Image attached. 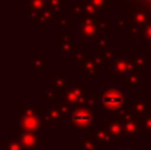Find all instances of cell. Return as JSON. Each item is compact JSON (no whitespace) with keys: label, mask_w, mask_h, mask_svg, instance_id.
<instances>
[{"label":"cell","mask_w":151,"mask_h":150,"mask_svg":"<svg viewBox=\"0 0 151 150\" xmlns=\"http://www.w3.org/2000/svg\"><path fill=\"white\" fill-rule=\"evenodd\" d=\"M99 101H101V112L105 116L119 114L129 105L125 92L114 84L102 85V94L99 97Z\"/></svg>","instance_id":"1"},{"label":"cell","mask_w":151,"mask_h":150,"mask_svg":"<svg viewBox=\"0 0 151 150\" xmlns=\"http://www.w3.org/2000/svg\"><path fill=\"white\" fill-rule=\"evenodd\" d=\"M19 130L28 133H42V122L36 102H19Z\"/></svg>","instance_id":"2"},{"label":"cell","mask_w":151,"mask_h":150,"mask_svg":"<svg viewBox=\"0 0 151 150\" xmlns=\"http://www.w3.org/2000/svg\"><path fill=\"white\" fill-rule=\"evenodd\" d=\"M97 122L96 110L86 106H73L70 114L65 120V125L72 129L73 133H89Z\"/></svg>","instance_id":"3"},{"label":"cell","mask_w":151,"mask_h":150,"mask_svg":"<svg viewBox=\"0 0 151 150\" xmlns=\"http://www.w3.org/2000/svg\"><path fill=\"white\" fill-rule=\"evenodd\" d=\"M127 17V27H126V35L129 37H137L138 39L142 33V29L151 20V15L146 7L142 4H135L126 12Z\"/></svg>","instance_id":"4"},{"label":"cell","mask_w":151,"mask_h":150,"mask_svg":"<svg viewBox=\"0 0 151 150\" xmlns=\"http://www.w3.org/2000/svg\"><path fill=\"white\" fill-rule=\"evenodd\" d=\"M91 94V85L90 84H80V80L77 77L70 79L68 89L61 96V100L64 102L69 104L72 106H82L85 104L86 98Z\"/></svg>","instance_id":"5"},{"label":"cell","mask_w":151,"mask_h":150,"mask_svg":"<svg viewBox=\"0 0 151 150\" xmlns=\"http://www.w3.org/2000/svg\"><path fill=\"white\" fill-rule=\"evenodd\" d=\"M121 120L123 124V138H131V140H137L139 138L141 134V129H139V118L134 110L131 109V104L123 109L119 113Z\"/></svg>","instance_id":"6"},{"label":"cell","mask_w":151,"mask_h":150,"mask_svg":"<svg viewBox=\"0 0 151 150\" xmlns=\"http://www.w3.org/2000/svg\"><path fill=\"white\" fill-rule=\"evenodd\" d=\"M102 29L99 28L97 19H81L78 25V41H97L101 35Z\"/></svg>","instance_id":"7"},{"label":"cell","mask_w":151,"mask_h":150,"mask_svg":"<svg viewBox=\"0 0 151 150\" xmlns=\"http://www.w3.org/2000/svg\"><path fill=\"white\" fill-rule=\"evenodd\" d=\"M134 68H137L134 64V55H117L114 61L110 65V71L107 77L114 79V77H122L131 72Z\"/></svg>","instance_id":"8"},{"label":"cell","mask_w":151,"mask_h":150,"mask_svg":"<svg viewBox=\"0 0 151 150\" xmlns=\"http://www.w3.org/2000/svg\"><path fill=\"white\" fill-rule=\"evenodd\" d=\"M68 12L73 16L81 19H98L104 16V13L97 9L94 5H91L88 0H73L72 4L68 7Z\"/></svg>","instance_id":"9"},{"label":"cell","mask_w":151,"mask_h":150,"mask_svg":"<svg viewBox=\"0 0 151 150\" xmlns=\"http://www.w3.org/2000/svg\"><path fill=\"white\" fill-rule=\"evenodd\" d=\"M104 61L96 53V55H86V57L78 64L77 68L80 73H82L86 79H94L97 74L104 71Z\"/></svg>","instance_id":"10"},{"label":"cell","mask_w":151,"mask_h":150,"mask_svg":"<svg viewBox=\"0 0 151 150\" xmlns=\"http://www.w3.org/2000/svg\"><path fill=\"white\" fill-rule=\"evenodd\" d=\"M146 77H145V69L142 68H134L127 74L119 77V84L123 85L127 90H139L141 85L145 84Z\"/></svg>","instance_id":"11"},{"label":"cell","mask_w":151,"mask_h":150,"mask_svg":"<svg viewBox=\"0 0 151 150\" xmlns=\"http://www.w3.org/2000/svg\"><path fill=\"white\" fill-rule=\"evenodd\" d=\"M11 137L17 140L24 148H27L28 150H42L41 134L17 130V132H13Z\"/></svg>","instance_id":"12"},{"label":"cell","mask_w":151,"mask_h":150,"mask_svg":"<svg viewBox=\"0 0 151 150\" xmlns=\"http://www.w3.org/2000/svg\"><path fill=\"white\" fill-rule=\"evenodd\" d=\"M60 16H61L60 12H57V11L52 9L49 7H45L39 15L29 19V21H31V24H40L41 28L44 31H47V29H49L50 25H55Z\"/></svg>","instance_id":"13"},{"label":"cell","mask_w":151,"mask_h":150,"mask_svg":"<svg viewBox=\"0 0 151 150\" xmlns=\"http://www.w3.org/2000/svg\"><path fill=\"white\" fill-rule=\"evenodd\" d=\"M102 125L111 133V136L114 137L115 145H121V141L123 140V124H122V120H121L119 114L107 116V118L104 120Z\"/></svg>","instance_id":"14"},{"label":"cell","mask_w":151,"mask_h":150,"mask_svg":"<svg viewBox=\"0 0 151 150\" xmlns=\"http://www.w3.org/2000/svg\"><path fill=\"white\" fill-rule=\"evenodd\" d=\"M70 84V79L65 72H56L53 77L48 80V89L52 90L57 97H61Z\"/></svg>","instance_id":"15"},{"label":"cell","mask_w":151,"mask_h":150,"mask_svg":"<svg viewBox=\"0 0 151 150\" xmlns=\"http://www.w3.org/2000/svg\"><path fill=\"white\" fill-rule=\"evenodd\" d=\"M131 109L138 118L151 113V97L150 96H134L131 100Z\"/></svg>","instance_id":"16"},{"label":"cell","mask_w":151,"mask_h":150,"mask_svg":"<svg viewBox=\"0 0 151 150\" xmlns=\"http://www.w3.org/2000/svg\"><path fill=\"white\" fill-rule=\"evenodd\" d=\"M78 48H80V41H73L72 37H65L53 44V52L56 55H73Z\"/></svg>","instance_id":"17"},{"label":"cell","mask_w":151,"mask_h":150,"mask_svg":"<svg viewBox=\"0 0 151 150\" xmlns=\"http://www.w3.org/2000/svg\"><path fill=\"white\" fill-rule=\"evenodd\" d=\"M88 134L91 136V137H93L97 142L101 144L102 146H107V145L114 144V137H113L111 133H110L104 125H102V126H97V125H94Z\"/></svg>","instance_id":"18"},{"label":"cell","mask_w":151,"mask_h":150,"mask_svg":"<svg viewBox=\"0 0 151 150\" xmlns=\"http://www.w3.org/2000/svg\"><path fill=\"white\" fill-rule=\"evenodd\" d=\"M29 60H31V68L29 71L32 73L35 72H44L47 73L49 71V65H48V55L45 53H33V55L29 56Z\"/></svg>","instance_id":"19"},{"label":"cell","mask_w":151,"mask_h":150,"mask_svg":"<svg viewBox=\"0 0 151 150\" xmlns=\"http://www.w3.org/2000/svg\"><path fill=\"white\" fill-rule=\"evenodd\" d=\"M47 7V0H24V17L31 19Z\"/></svg>","instance_id":"20"},{"label":"cell","mask_w":151,"mask_h":150,"mask_svg":"<svg viewBox=\"0 0 151 150\" xmlns=\"http://www.w3.org/2000/svg\"><path fill=\"white\" fill-rule=\"evenodd\" d=\"M56 31L60 32V39L73 36V19L72 17H63L60 16L56 24L53 25Z\"/></svg>","instance_id":"21"},{"label":"cell","mask_w":151,"mask_h":150,"mask_svg":"<svg viewBox=\"0 0 151 150\" xmlns=\"http://www.w3.org/2000/svg\"><path fill=\"white\" fill-rule=\"evenodd\" d=\"M72 149H74V150H102L104 146L99 142H97L91 136H89L86 133L82 138L78 140V142L76 145L72 146Z\"/></svg>","instance_id":"22"},{"label":"cell","mask_w":151,"mask_h":150,"mask_svg":"<svg viewBox=\"0 0 151 150\" xmlns=\"http://www.w3.org/2000/svg\"><path fill=\"white\" fill-rule=\"evenodd\" d=\"M97 55L101 57V60L104 61L105 65H111V63L114 61V58L117 57V53L111 47L106 48H97Z\"/></svg>","instance_id":"23"},{"label":"cell","mask_w":151,"mask_h":150,"mask_svg":"<svg viewBox=\"0 0 151 150\" xmlns=\"http://www.w3.org/2000/svg\"><path fill=\"white\" fill-rule=\"evenodd\" d=\"M0 150H28V149L24 148L17 140L11 137L9 140H7V138L0 140Z\"/></svg>","instance_id":"24"},{"label":"cell","mask_w":151,"mask_h":150,"mask_svg":"<svg viewBox=\"0 0 151 150\" xmlns=\"http://www.w3.org/2000/svg\"><path fill=\"white\" fill-rule=\"evenodd\" d=\"M139 129L146 140H151V113L139 118Z\"/></svg>","instance_id":"25"},{"label":"cell","mask_w":151,"mask_h":150,"mask_svg":"<svg viewBox=\"0 0 151 150\" xmlns=\"http://www.w3.org/2000/svg\"><path fill=\"white\" fill-rule=\"evenodd\" d=\"M39 114L40 118H41V122L44 126H55V128H60L58 124L53 120V117L50 116L49 108H39Z\"/></svg>","instance_id":"26"},{"label":"cell","mask_w":151,"mask_h":150,"mask_svg":"<svg viewBox=\"0 0 151 150\" xmlns=\"http://www.w3.org/2000/svg\"><path fill=\"white\" fill-rule=\"evenodd\" d=\"M47 7L52 8V9L61 13L64 11H68L69 5L66 4V0H47Z\"/></svg>","instance_id":"27"},{"label":"cell","mask_w":151,"mask_h":150,"mask_svg":"<svg viewBox=\"0 0 151 150\" xmlns=\"http://www.w3.org/2000/svg\"><path fill=\"white\" fill-rule=\"evenodd\" d=\"M134 64L137 68H142L145 69L146 66L151 65V60L149 58V56L146 53H141V55H134Z\"/></svg>","instance_id":"28"},{"label":"cell","mask_w":151,"mask_h":150,"mask_svg":"<svg viewBox=\"0 0 151 150\" xmlns=\"http://www.w3.org/2000/svg\"><path fill=\"white\" fill-rule=\"evenodd\" d=\"M82 106H86V108L91 109V110H96L97 109H101V101H99V97H97V96H89L88 98H86L85 104H83Z\"/></svg>","instance_id":"29"},{"label":"cell","mask_w":151,"mask_h":150,"mask_svg":"<svg viewBox=\"0 0 151 150\" xmlns=\"http://www.w3.org/2000/svg\"><path fill=\"white\" fill-rule=\"evenodd\" d=\"M150 40H151V20L146 24V25L143 27L141 36L138 37V41L142 43V44H145V43L150 41Z\"/></svg>","instance_id":"30"},{"label":"cell","mask_w":151,"mask_h":150,"mask_svg":"<svg viewBox=\"0 0 151 150\" xmlns=\"http://www.w3.org/2000/svg\"><path fill=\"white\" fill-rule=\"evenodd\" d=\"M86 55H88V53L85 52V49L80 47L73 53V55H72V56H73V58H72V65H73V66H78V64H80L81 61H82L83 58L86 57Z\"/></svg>","instance_id":"31"},{"label":"cell","mask_w":151,"mask_h":150,"mask_svg":"<svg viewBox=\"0 0 151 150\" xmlns=\"http://www.w3.org/2000/svg\"><path fill=\"white\" fill-rule=\"evenodd\" d=\"M91 5L99 9L102 13L104 12H107L109 11V0H88Z\"/></svg>","instance_id":"32"},{"label":"cell","mask_w":151,"mask_h":150,"mask_svg":"<svg viewBox=\"0 0 151 150\" xmlns=\"http://www.w3.org/2000/svg\"><path fill=\"white\" fill-rule=\"evenodd\" d=\"M56 97H57V96H56L55 93L52 92V90L48 89V88H47L45 90H42V92H41V101H42V102H45V104L53 102Z\"/></svg>","instance_id":"33"},{"label":"cell","mask_w":151,"mask_h":150,"mask_svg":"<svg viewBox=\"0 0 151 150\" xmlns=\"http://www.w3.org/2000/svg\"><path fill=\"white\" fill-rule=\"evenodd\" d=\"M129 21H127V17H119L117 19V20L114 21V29L115 31H121V29H126V27H127Z\"/></svg>","instance_id":"34"},{"label":"cell","mask_w":151,"mask_h":150,"mask_svg":"<svg viewBox=\"0 0 151 150\" xmlns=\"http://www.w3.org/2000/svg\"><path fill=\"white\" fill-rule=\"evenodd\" d=\"M97 23H98L99 28H101L102 31H107V29H109V19L107 17L101 16V17L97 19Z\"/></svg>","instance_id":"35"},{"label":"cell","mask_w":151,"mask_h":150,"mask_svg":"<svg viewBox=\"0 0 151 150\" xmlns=\"http://www.w3.org/2000/svg\"><path fill=\"white\" fill-rule=\"evenodd\" d=\"M96 47L97 48H106V47H110L109 45V39L105 36H101L98 40L96 41Z\"/></svg>","instance_id":"36"},{"label":"cell","mask_w":151,"mask_h":150,"mask_svg":"<svg viewBox=\"0 0 151 150\" xmlns=\"http://www.w3.org/2000/svg\"><path fill=\"white\" fill-rule=\"evenodd\" d=\"M137 3H138V4H142L143 7H146L147 11H149L150 15H151V0H137Z\"/></svg>","instance_id":"37"},{"label":"cell","mask_w":151,"mask_h":150,"mask_svg":"<svg viewBox=\"0 0 151 150\" xmlns=\"http://www.w3.org/2000/svg\"><path fill=\"white\" fill-rule=\"evenodd\" d=\"M118 150H141V148H139V145H121V148Z\"/></svg>","instance_id":"38"},{"label":"cell","mask_w":151,"mask_h":150,"mask_svg":"<svg viewBox=\"0 0 151 150\" xmlns=\"http://www.w3.org/2000/svg\"><path fill=\"white\" fill-rule=\"evenodd\" d=\"M145 53L149 56V58L151 60V40L147 43H145Z\"/></svg>","instance_id":"39"},{"label":"cell","mask_w":151,"mask_h":150,"mask_svg":"<svg viewBox=\"0 0 151 150\" xmlns=\"http://www.w3.org/2000/svg\"><path fill=\"white\" fill-rule=\"evenodd\" d=\"M70 150H74V149H70Z\"/></svg>","instance_id":"40"}]
</instances>
